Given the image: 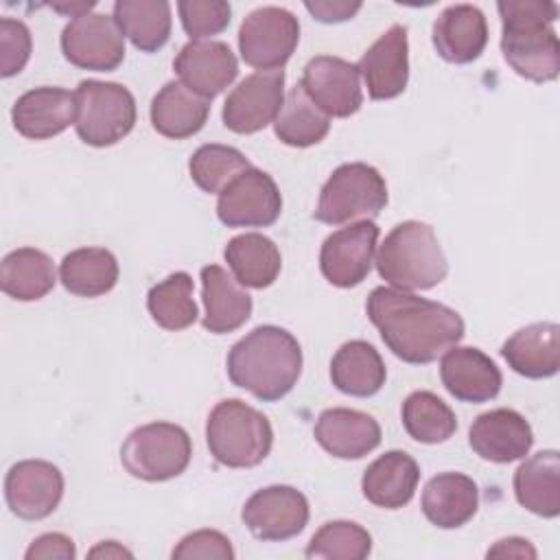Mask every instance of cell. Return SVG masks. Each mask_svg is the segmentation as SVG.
Returning a JSON list of instances; mask_svg holds the SVG:
<instances>
[{"label":"cell","instance_id":"obj_22","mask_svg":"<svg viewBox=\"0 0 560 560\" xmlns=\"http://www.w3.org/2000/svg\"><path fill=\"white\" fill-rule=\"evenodd\" d=\"M313 433L317 444L339 459H361L381 444L378 422L370 413L348 407L324 409Z\"/></svg>","mask_w":560,"mask_h":560},{"label":"cell","instance_id":"obj_41","mask_svg":"<svg viewBox=\"0 0 560 560\" xmlns=\"http://www.w3.org/2000/svg\"><path fill=\"white\" fill-rule=\"evenodd\" d=\"M33 39L24 22L0 18V74L4 79L24 70L31 59Z\"/></svg>","mask_w":560,"mask_h":560},{"label":"cell","instance_id":"obj_40","mask_svg":"<svg viewBox=\"0 0 560 560\" xmlns=\"http://www.w3.org/2000/svg\"><path fill=\"white\" fill-rule=\"evenodd\" d=\"M179 20L190 42L219 35L228 28L232 7L223 0H182L177 2Z\"/></svg>","mask_w":560,"mask_h":560},{"label":"cell","instance_id":"obj_9","mask_svg":"<svg viewBox=\"0 0 560 560\" xmlns=\"http://www.w3.org/2000/svg\"><path fill=\"white\" fill-rule=\"evenodd\" d=\"M300 42L298 18L282 7L254 9L238 28V50L247 66L282 70Z\"/></svg>","mask_w":560,"mask_h":560},{"label":"cell","instance_id":"obj_33","mask_svg":"<svg viewBox=\"0 0 560 560\" xmlns=\"http://www.w3.org/2000/svg\"><path fill=\"white\" fill-rule=\"evenodd\" d=\"M59 280L72 295L98 298L116 287L118 260L105 247H79L63 256Z\"/></svg>","mask_w":560,"mask_h":560},{"label":"cell","instance_id":"obj_13","mask_svg":"<svg viewBox=\"0 0 560 560\" xmlns=\"http://www.w3.org/2000/svg\"><path fill=\"white\" fill-rule=\"evenodd\" d=\"M300 88L332 118H348L357 114L363 103L359 66L332 55L313 57L304 66Z\"/></svg>","mask_w":560,"mask_h":560},{"label":"cell","instance_id":"obj_32","mask_svg":"<svg viewBox=\"0 0 560 560\" xmlns=\"http://www.w3.org/2000/svg\"><path fill=\"white\" fill-rule=\"evenodd\" d=\"M57 271L52 258L35 247H18L2 258L0 287L18 302H35L52 291Z\"/></svg>","mask_w":560,"mask_h":560},{"label":"cell","instance_id":"obj_27","mask_svg":"<svg viewBox=\"0 0 560 560\" xmlns=\"http://www.w3.org/2000/svg\"><path fill=\"white\" fill-rule=\"evenodd\" d=\"M501 357L525 378H549L560 368V326L536 322L516 330L503 346Z\"/></svg>","mask_w":560,"mask_h":560},{"label":"cell","instance_id":"obj_14","mask_svg":"<svg viewBox=\"0 0 560 560\" xmlns=\"http://www.w3.org/2000/svg\"><path fill=\"white\" fill-rule=\"evenodd\" d=\"M378 234L381 230L374 221H357L326 236L319 249L324 278L339 289L361 284L372 269Z\"/></svg>","mask_w":560,"mask_h":560},{"label":"cell","instance_id":"obj_38","mask_svg":"<svg viewBox=\"0 0 560 560\" xmlns=\"http://www.w3.org/2000/svg\"><path fill=\"white\" fill-rule=\"evenodd\" d=\"M252 162L234 147L228 144H201L188 160L190 179L210 195H219L236 175L247 171Z\"/></svg>","mask_w":560,"mask_h":560},{"label":"cell","instance_id":"obj_7","mask_svg":"<svg viewBox=\"0 0 560 560\" xmlns=\"http://www.w3.org/2000/svg\"><path fill=\"white\" fill-rule=\"evenodd\" d=\"M77 136L90 147H112L136 125L133 94L114 81L85 79L74 90Z\"/></svg>","mask_w":560,"mask_h":560},{"label":"cell","instance_id":"obj_30","mask_svg":"<svg viewBox=\"0 0 560 560\" xmlns=\"http://www.w3.org/2000/svg\"><path fill=\"white\" fill-rule=\"evenodd\" d=\"M385 376L387 372L378 350L363 339L346 341L330 361V381L348 396H374L385 385Z\"/></svg>","mask_w":560,"mask_h":560},{"label":"cell","instance_id":"obj_12","mask_svg":"<svg viewBox=\"0 0 560 560\" xmlns=\"http://www.w3.org/2000/svg\"><path fill=\"white\" fill-rule=\"evenodd\" d=\"M308 501L293 486H267L243 505L241 518L254 538L282 542L298 536L308 523Z\"/></svg>","mask_w":560,"mask_h":560},{"label":"cell","instance_id":"obj_18","mask_svg":"<svg viewBox=\"0 0 560 560\" xmlns=\"http://www.w3.org/2000/svg\"><path fill=\"white\" fill-rule=\"evenodd\" d=\"M173 68L188 90L208 101L232 85L238 74V61L232 48L217 39L188 42L177 52Z\"/></svg>","mask_w":560,"mask_h":560},{"label":"cell","instance_id":"obj_42","mask_svg":"<svg viewBox=\"0 0 560 560\" xmlns=\"http://www.w3.org/2000/svg\"><path fill=\"white\" fill-rule=\"evenodd\" d=\"M177 560H190V558H214V560H232L234 549L228 536H223L217 529H197L188 536H184L177 547L171 551Z\"/></svg>","mask_w":560,"mask_h":560},{"label":"cell","instance_id":"obj_2","mask_svg":"<svg viewBox=\"0 0 560 560\" xmlns=\"http://www.w3.org/2000/svg\"><path fill=\"white\" fill-rule=\"evenodd\" d=\"M300 374L302 348L280 326H256L228 354L230 381L265 402L284 398L295 387Z\"/></svg>","mask_w":560,"mask_h":560},{"label":"cell","instance_id":"obj_21","mask_svg":"<svg viewBox=\"0 0 560 560\" xmlns=\"http://www.w3.org/2000/svg\"><path fill=\"white\" fill-rule=\"evenodd\" d=\"M11 120L24 138L48 140L77 120V96L74 92L50 85L28 90L15 101Z\"/></svg>","mask_w":560,"mask_h":560},{"label":"cell","instance_id":"obj_28","mask_svg":"<svg viewBox=\"0 0 560 560\" xmlns=\"http://www.w3.org/2000/svg\"><path fill=\"white\" fill-rule=\"evenodd\" d=\"M210 114V101L188 90L182 81H168L151 101L153 129L171 140H184L201 131Z\"/></svg>","mask_w":560,"mask_h":560},{"label":"cell","instance_id":"obj_10","mask_svg":"<svg viewBox=\"0 0 560 560\" xmlns=\"http://www.w3.org/2000/svg\"><path fill=\"white\" fill-rule=\"evenodd\" d=\"M282 212L273 177L256 166L236 175L217 199V217L228 228H267Z\"/></svg>","mask_w":560,"mask_h":560},{"label":"cell","instance_id":"obj_17","mask_svg":"<svg viewBox=\"0 0 560 560\" xmlns=\"http://www.w3.org/2000/svg\"><path fill=\"white\" fill-rule=\"evenodd\" d=\"M374 101H389L405 92L409 81V42L402 24H392L357 63Z\"/></svg>","mask_w":560,"mask_h":560},{"label":"cell","instance_id":"obj_29","mask_svg":"<svg viewBox=\"0 0 560 560\" xmlns=\"http://www.w3.org/2000/svg\"><path fill=\"white\" fill-rule=\"evenodd\" d=\"M516 501L532 514L556 518L560 514V455L553 448L538 451L514 472Z\"/></svg>","mask_w":560,"mask_h":560},{"label":"cell","instance_id":"obj_11","mask_svg":"<svg viewBox=\"0 0 560 560\" xmlns=\"http://www.w3.org/2000/svg\"><path fill=\"white\" fill-rule=\"evenodd\" d=\"M63 57L83 70L112 72L125 59V35L116 20L103 13H85L61 31Z\"/></svg>","mask_w":560,"mask_h":560},{"label":"cell","instance_id":"obj_19","mask_svg":"<svg viewBox=\"0 0 560 560\" xmlns=\"http://www.w3.org/2000/svg\"><path fill=\"white\" fill-rule=\"evenodd\" d=\"M468 444L486 462L510 464L529 453L534 431L525 416L514 409L499 407L475 418L468 431Z\"/></svg>","mask_w":560,"mask_h":560},{"label":"cell","instance_id":"obj_46","mask_svg":"<svg viewBox=\"0 0 560 560\" xmlns=\"http://www.w3.org/2000/svg\"><path fill=\"white\" fill-rule=\"evenodd\" d=\"M122 556L131 558V551L120 547L116 540H105L90 551V558H122Z\"/></svg>","mask_w":560,"mask_h":560},{"label":"cell","instance_id":"obj_43","mask_svg":"<svg viewBox=\"0 0 560 560\" xmlns=\"http://www.w3.org/2000/svg\"><path fill=\"white\" fill-rule=\"evenodd\" d=\"M26 560H74L77 558V549L74 542L59 532H48L37 536L31 547L24 553Z\"/></svg>","mask_w":560,"mask_h":560},{"label":"cell","instance_id":"obj_3","mask_svg":"<svg viewBox=\"0 0 560 560\" xmlns=\"http://www.w3.org/2000/svg\"><path fill=\"white\" fill-rule=\"evenodd\" d=\"M497 9L503 24L501 52L508 66L527 81H553L560 72V44L551 28L558 20V4L547 0H501Z\"/></svg>","mask_w":560,"mask_h":560},{"label":"cell","instance_id":"obj_1","mask_svg":"<svg viewBox=\"0 0 560 560\" xmlns=\"http://www.w3.org/2000/svg\"><path fill=\"white\" fill-rule=\"evenodd\" d=\"M365 313L392 354L413 365L435 361L457 346L466 330L455 308L392 287L372 289Z\"/></svg>","mask_w":560,"mask_h":560},{"label":"cell","instance_id":"obj_31","mask_svg":"<svg viewBox=\"0 0 560 560\" xmlns=\"http://www.w3.org/2000/svg\"><path fill=\"white\" fill-rule=\"evenodd\" d=\"M225 262L241 287L267 289L276 282L282 269L278 245L258 232L238 234L225 245Z\"/></svg>","mask_w":560,"mask_h":560},{"label":"cell","instance_id":"obj_26","mask_svg":"<svg viewBox=\"0 0 560 560\" xmlns=\"http://www.w3.org/2000/svg\"><path fill=\"white\" fill-rule=\"evenodd\" d=\"M420 505L431 525L457 529L477 514L479 490L464 472H440L427 481Z\"/></svg>","mask_w":560,"mask_h":560},{"label":"cell","instance_id":"obj_37","mask_svg":"<svg viewBox=\"0 0 560 560\" xmlns=\"http://www.w3.org/2000/svg\"><path fill=\"white\" fill-rule=\"evenodd\" d=\"M147 308L164 330H184L199 317L192 300V278L186 271H175L153 284L147 295Z\"/></svg>","mask_w":560,"mask_h":560},{"label":"cell","instance_id":"obj_20","mask_svg":"<svg viewBox=\"0 0 560 560\" xmlns=\"http://www.w3.org/2000/svg\"><path fill=\"white\" fill-rule=\"evenodd\" d=\"M440 378L453 398L472 405L497 398L503 385L497 363L472 346L448 348L440 361Z\"/></svg>","mask_w":560,"mask_h":560},{"label":"cell","instance_id":"obj_4","mask_svg":"<svg viewBox=\"0 0 560 560\" xmlns=\"http://www.w3.org/2000/svg\"><path fill=\"white\" fill-rule=\"evenodd\" d=\"M378 276L398 291H424L448 273V260L429 223L402 221L378 245Z\"/></svg>","mask_w":560,"mask_h":560},{"label":"cell","instance_id":"obj_24","mask_svg":"<svg viewBox=\"0 0 560 560\" xmlns=\"http://www.w3.org/2000/svg\"><path fill=\"white\" fill-rule=\"evenodd\" d=\"M201 300L206 315L203 328L214 335L238 330L252 315V295L219 265L201 269Z\"/></svg>","mask_w":560,"mask_h":560},{"label":"cell","instance_id":"obj_45","mask_svg":"<svg viewBox=\"0 0 560 560\" xmlns=\"http://www.w3.org/2000/svg\"><path fill=\"white\" fill-rule=\"evenodd\" d=\"M536 558V549L529 545V540L512 536L497 540L494 547L488 549V558Z\"/></svg>","mask_w":560,"mask_h":560},{"label":"cell","instance_id":"obj_35","mask_svg":"<svg viewBox=\"0 0 560 560\" xmlns=\"http://www.w3.org/2000/svg\"><path fill=\"white\" fill-rule=\"evenodd\" d=\"M330 129V116H326L306 92L295 85L284 96L282 109L273 120V131L287 147L306 149L326 138Z\"/></svg>","mask_w":560,"mask_h":560},{"label":"cell","instance_id":"obj_39","mask_svg":"<svg viewBox=\"0 0 560 560\" xmlns=\"http://www.w3.org/2000/svg\"><path fill=\"white\" fill-rule=\"evenodd\" d=\"M372 551V536L359 523L328 521L324 523L306 545V558H332V560H363Z\"/></svg>","mask_w":560,"mask_h":560},{"label":"cell","instance_id":"obj_15","mask_svg":"<svg viewBox=\"0 0 560 560\" xmlns=\"http://www.w3.org/2000/svg\"><path fill=\"white\" fill-rule=\"evenodd\" d=\"M284 103V70H256L223 103V125L234 133H256L273 122Z\"/></svg>","mask_w":560,"mask_h":560},{"label":"cell","instance_id":"obj_44","mask_svg":"<svg viewBox=\"0 0 560 560\" xmlns=\"http://www.w3.org/2000/svg\"><path fill=\"white\" fill-rule=\"evenodd\" d=\"M306 11L324 24H339L350 18L361 9V2H348V0H315V2H304Z\"/></svg>","mask_w":560,"mask_h":560},{"label":"cell","instance_id":"obj_8","mask_svg":"<svg viewBox=\"0 0 560 560\" xmlns=\"http://www.w3.org/2000/svg\"><path fill=\"white\" fill-rule=\"evenodd\" d=\"M192 457V444L179 424L149 422L133 429L120 448L125 470L142 481L179 477Z\"/></svg>","mask_w":560,"mask_h":560},{"label":"cell","instance_id":"obj_16","mask_svg":"<svg viewBox=\"0 0 560 560\" xmlns=\"http://www.w3.org/2000/svg\"><path fill=\"white\" fill-rule=\"evenodd\" d=\"M63 497V475L46 459H22L13 464L4 479L9 510L24 521L50 516Z\"/></svg>","mask_w":560,"mask_h":560},{"label":"cell","instance_id":"obj_36","mask_svg":"<svg viewBox=\"0 0 560 560\" xmlns=\"http://www.w3.org/2000/svg\"><path fill=\"white\" fill-rule=\"evenodd\" d=\"M402 427L411 440L422 444H442L457 431L453 409L433 392H413L405 398Z\"/></svg>","mask_w":560,"mask_h":560},{"label":"cell","instance_id":"obj_6","mask_svg":"<svg viewBox=\"0 0 560 560\" xmlns=\"http://www.w3.org/2000/svg\"><path fill=\"white\" fill-rule=\"evenodd\" d=\"M387 206L383 175L365 162H348L332 171L319 192L313 217L328 225L372 221Z\"/></svg>","mask_w":560,"mask_h":560},{"label":"cell","instance_id":"obj_34","mask_svg":"<svg viewBox=\"0 0 560 560\" xmlns=\"http://www.w3.org/2000/svg\"><path fill=\"white\" fill-rule=\"evenodd\" d=\"M114 20L142 52L160 50L171 37V4L166 0H118Z\"/></svg>","mask_w":560,"mask_h":560},{"label":"cell","instance_id":"obj_23","mask_svg":"<svg viewBox=\"0 0 560 560\" xmlns=\"http://www.w3.org/2000/svg\"><path fill=\"white\" fill-rule=\"evenodd\" d=\"M431 39L444 61L470 63L488 44L486 15L472 4H451L435 18Z\"/></svg>","mask_w":560,"mask_h":560},{"label":"cell","instance_id":"obj_5","mask_svg":"<svg viewBox=\"0 0 560 560\" xmlns=\"http://www.w3.org/2000/svg\"><path fill=\"white\" fill-rule=\"evenodd\" d=\"M210 455L228 468H254L271 451L273 429L265 413L241 398L214 405L206 422Z\"/></svg>","mask_w":560,"mask_h":560},{"label":"cell","instance_id":"obj_25","mask_svg":"<svg viewBox=\"0 0 560 560\" xmlns=\"http://www.w3.org/2000/svg\"><path fill=\"white\" fill-rule=\"evenodd\" d=\"M420 468L405 451H387L376 457L361 477L363 497L383 510L405 508L418 488Z\"/></svg>","mask_w":560,"mask_h":560}]
</instances>
